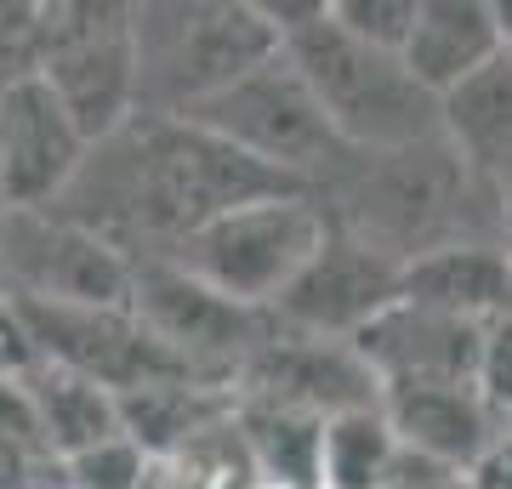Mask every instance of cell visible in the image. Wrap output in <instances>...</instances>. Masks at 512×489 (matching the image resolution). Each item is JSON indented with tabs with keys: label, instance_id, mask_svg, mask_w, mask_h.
Returning <instances> with one entry per match:
<instances>
[{
	"label": "cell",
	"instance_id": "11",
	"mask_svg": "<svg viewBox=\"0 0 512 489\" xmlns=\"http://www.w3.org/2000/svg\"><path fill=\"white\" fill-rule=\"evenodd\" d=\"M131 308H137V325L183 370L200 359H234L239 347H256L251 308H234V302L211 296L171 262L131 273Z\"/></svg>",
	"mask_w": 512,
	"mask_h": 489
},
{
	"label": "cell",
	"instance_id": "5",
	"mask_svg": "<svg viewBox=\"0 0 512 489\" xmlns=\"http://www.w3.org/2000/svg\"><path fill=\"white\" fill-rule=\"evenodd\" d=\"M177 120L200 126L205 137H217L234 154L268 165V171L302 182V188H313L330 165L348 154V148L336 143V131L325 126L313 91L302 86V74L291 69L285 52H274L268 63H256L245 80H234L211 103L177 114Z\"/></svg>",
	"mask_w": 512,
	"mask_h": 489
},
{
	"label": "cell",
	"instance_id": "4",
	"mask_svg": "<svg viewBox=\"0 0 512 489\" xmlns=\"http://www.w3.org/2000/svg\"><path fill=\"white\" fill-rule=\"evenodd\" d=\"M325 234L330 222L308 194L251 200L239 211H222L217 222H205L200 234H188L171 268H183L194 285H205L234 308H262V302L285 296V285L313 262Z\"/></svg>",
	"mask_w": 512,
	"mask_h": 489
},
{
	"label": "cell",
	"instance_id": "2",
	"mask_svg": "<svg viewBox=\"0 0 512 489\" xmlns=\"http://www.w3.org/2000/svg\"><path fill=\"white\" fill-rule=\"evenodd\" d=\"M279 52L291 57V69L302 74V86L313 91L325 126L348 154L387 160V154L439 143V103L404 74L393 52H370L353 35H342L330 23V0L325 18L291 35Z\"/></svg>",
	"mask_w": 512,
	"mask_h": 489
},
{
	"label": "cell",
	"instance_id": "16",
	"mask_svg": "<svg viewBox=\"0 0 512 489\" xmlns=\"http://www.w3.org/2000/svg\"><path fill=\"white\" fill-rule=\"evenodd\" d=\"M404 450L393 444L382 404L336 410L319 421V455H313V489H393Z\"/></svg>",
	"mask_w": 512,
	"mask_h": 489
},
{
	"label": "cell",
	"instance_id": "6",
	"mask_svg": "<svg viewBox=\"0 0 512 489\" xmlns=\"http://www.w3.org/2000/svg\"><path fill=\"white\" fill-rule=\"evenodd\" d=\"M74 18L80 23L46 12V23H35V80L69 114L80 143L92 148L120 137L137 114V46H131V12L120 6H74Z\"/></svg>",
	"mask_w": 512,
	"mask_h": 489
},
{
	"label": "cell",
	"instance_id": "9",
	"mask_svg": "<svg viewBox=\"0 0 512 489\" xmlns=\"http://www.w3.org/2000/svg\"><path fill=\"white\" fill-rule=\"evenodd\" d=\"M0 262H12L23 302L52 308H120L131 296L126 262L80 222L18 217L12 239H0Z\"/></svg>",
	"mask_w": 512,
	"mask_h": 489
},
{
	"label": "cell",
	"instance_id": "21",
	"mask_svg": "<svg viewBox=\"0 0 512 489\" xmlns=\"http://www.w3.org/2000/svg\"><path fill=\"white\" fill-rule=\"evenodd\" d=\"M501 228H507V245H512V182L501 188Z\"/></svg>",
	"mask_w": 512,
	"mask_h": 489
},
{
	"label": "cell",
	"instance_id": "18",
	"mask_svg": "<svg viewBox=\"0 0 512 489\" xmlns=\"http://www.w3.org/2000/svg\"><path fill=\"white\" fill-rule=\"evenodd\" d=\"M410 18H416V0H330V23L342 35H353L359 46H370V52L399 57Z\"/></svg>",
	"mask_w": 512,
	"mask_h": 489
},
{
	"label": "cell",
	"instance_id": "17",
	"mask_svg": "<svg viewBox=\"0 0 512 489\" xmlns=\"http://www.w3.org/2000/svg\"><path fill=\"white\" fill-rule=\"evenodd\" d=\"M35 404H40V427H46L69 455L97 450V444L120 438L114 393L97 387V381H86V376H74V370H52L46 387H35Z\"/></svg>",
	"mask_w": 512,
	"mask_h": 489
},
{
	"label": "cell",
	"instance_id": "22",
	"mask_svg": "<svg viewBox=\"0 0 512 489\" xmlns=\"http://www.w3.org/2000/svg\"><path fill=\"white\" fill-rule=\"evenodd\" d=\"M507 63H512V46H507Z\"/></svg>",
	"mask_w": 512,
	"mask_h": 489
},
{
	"label": "cell",
	"instance_id": "1",
	"mask_svg": "<svg viewBox=\"0 0 512 489\" xmlns=\"http://www.w3.org/2000/svg\"><path fill=\"white\" fill-rule=\"evenodd\" d=\"M109 143L126 148V165L109 177L126 217L148 234H171L177 245L200 234L205 222H217L222 211H239L251 200H279V194H308L302 182L245 160L188 120H154L143 131L126 126Z\"/></svg>",
	"mask_w": 512,
	"mask_h": 489
},
{
	"label": "cell",
	"instance_id": "14",
	"mask_svg": "<svg viewBox=\"0 0 512 489\" xmlns=\"http://www.w3.org/2000/svg\"><path fill=\"white\" fill-rule=\"evenodd\" d=\"M399 296L416 308L450 313V319L490 325L512 313V256L490 245H427L404 262Z\"/></svg>",
	"mask_w": 512,
	"mask_h": 489
},
{
	"label": "cell",
	"instance_id": "12",
	"mask_svg": "<svg viewBox=\"0 0 512 489\" xmlns=\"http://www.w3.org/2000/svg\"><path fill=\"white\" fill-rule=\"evenodd\" d=\"M382 416L410 461L439 467L450 478L490 450V410L478 387H393L382 393Z\"/></svg>",
	"mask_w": 512,
	"mask_h": 489
},
{
	"label": "cell",
	"instance_id": "13",
	"mask_svg": "<svg viewBox=\"0 0 512 489\" xmlns=\"http://www.w3.org/2000/svg\"><path fill=\"white\" fill-rule=\"evenodd\" d=\"M495 57H501V35H495L490 0H416L399 63L433 103Z\"/></svg>",
	"mask_w": 512,
	"mask_h": 489
},
{
	"label": "cell",
	"instance_id": "8",
	"mask_svg": "<svg viewBox=\"0 0 512 489\" xmlns=\"http://www.w3.org/2000/svg\"><path fill=\"white\" fill-rule=\"evenodd\" d=\"M348 347L370 370L376 393H393V387H473L478 353H484V325L416 308V302L399 296Z\"/></svg>",
	"mask_w": 512,
	"mask_h": 489
},
{
	"label": "cell",
	"instance_id": "3",
	"mask_svg": "<svg viewBox=\"0 0 512 489\" xmlns=\"http://www.w3.org/2000/svg\"><path fill=\"white\" fill-rule=\"evenodd\" d=\"M131 46H137V103L160 109V120L211 103L217 91L279 52L256 6H143L131 12Z\"/></svg>",
	"mask_w": 512,
	"mask_h": 489
},
{
	"label": "cell",
	"instance_id": "20",
	"mask_svg": "<svg viewBox=\"0 0 512 489\" xmlns=\"http://www.w3.org/2000/svg\"><path fill=\"white\" fill-rule=\"evenodd\" d=\"M473 387H478V399H484L490 416L512 410V313H501V319L484 325V353H478Z\"/></svg>",
	"mask_w": 512,
	"mask_h": 489
},
{
	"label": "cell",
	"instance_id": "10",
	"mask_svg": "<svg viewBox=\"0 0 512 489\" xmlns=\"http://www.w3.org/2000/svg\"><path fill=\"white\" fill-rule=\"evenodd\" d=\"M92 148L80 143L69 114L52 103V91L35 74H18L0 91V200L29 211L40 200H57L86 165Z\"/></svg>",
	"mask_w": 512,
	"mask_h": 489
},
{
	"label": "cell",
	"instance_id": "15",
	"mask_svg": "<svg viewBox=\"0 0 512 489\" xmlns=\"http://www.w3.org/2000/svg\"><path fill=\"white\" fill-rule=\"evenodd\" d=\"M439 143L461 171L507 188L512 182V63L507 52L439 97Z\"/></svg>",
	"mask_w": 512,
	"mask_h": 489
},
{
	"label": "cell",
	"instance_id": "19",
	"mask_svg": "<svg viewBox=\"0 0 512 489\" xmlns=\"http://www.w3.org/2000/svg\"><path fill=\"white\" fill-rule=\"evenodd\" d=\"M69 472H74V489H143L148 484V455L120 433V438H109V444H97V450L69 455Z\"/></svg>",
	"mask_w": 512,
	"mask_h": 489
},
{
	"label": "cell",
	"instance_id": "7",
	"mask_svg": "<svg viewBox=\"0 0 512 489\" xmlns=\"http://www.w3.org/2000/svg\"><path fill=\"white\" fill-rule=\"evenodd\" d=\"M399 285H404L399 251L330 228L325 245L285 285V296H279L274 308L302 336H319V342H336L342 336V342H353L370 319H382L399 302Z\"/></svg>",
	"mask_w": 512,
	"mask_h": 489
}]
</instances>
